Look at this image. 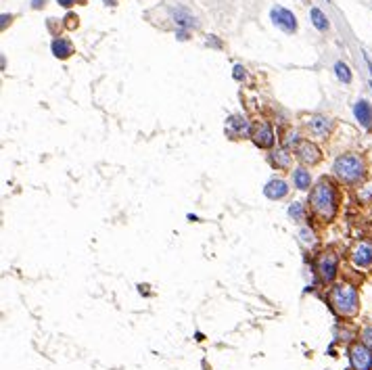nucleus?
Masks as SVG:
<instances>
[{
  "instance_id": "1",
  "label": "nucleus",
  "mask_w": 372,
  "mask_h": 370,
  "mask_svg": "<svg viewBox=\"0 0 372 370\" xmlns=\"http://www.w3.org/2000/svg\"><path fill=\"white\" fill-rule=\"evenodd\" d=\"M310 209L320 222H333L339 213L341 193L331 178H320L310 191Z\"/></svg>"
},
{
  "instance_id": "2",
  "label": "nucleus",
  "mask_w": 372,
  "mask_h": 370,
  "mask_svg": "<svg viewBox=\"0 0 372 370\" xmlns=\"http://www.w3.org/2000/svg\"><path fill=\"white\" fill-rule=\"evenodd\" d=\"M333 174L345 186H357L366 180V174H368L366 159L360 153H343V155L335 159Z\"/></svg>"
},
{
  "instance_id": "3",
  "label": "nucleus",
  "mask_w": 372,
  "mask_h": 370,
  "mask_svg": "<svg viewBox=\"0 0 372 370\" xmlns=\"http://www.w3.org/2000/svg\"><path fill=\"white\" fill-rule=\"evenodd\" d=\"M328 303L341 318H355L360 312V293L352 282H339L328 291Z\"/></svg>"
},
{
  "instance_id": "4",
  "label": "nucleus",
  "mask_w": 372,
  "mask_h": 370,
  "mask_svg": "<svg viewBox=\"0 0 372 370\" xmlns=\"http://www.w3.org/2000/svg\"><path fill=\"white\" fill-rule=\"evenodd\" d=\"M314 270H316V274H318L322 284L335 282L337 274H339V255H337L333 249L320 251L318 257H316V262H314Z\"/></svg>"
},
{
  "instance_id": "5",
  "label": "nucleus",
  "mask_w": 372,
  "mask_h": 370,
  "mask_svg": "<svg viewBox=\"0 0 372 370\" xmlns=\"http://www.w3.org/2000/svg\"><path fill=\"white\" fill-rule=\"evenodd\" d=\"M349 264L362 272L372 270V239H360L354 243L349 249Z\"/></svg>"
},
{
  "instance_id": "6",
  "label": "nucleus",
  "mask_w": 372,
  "mask_h": 370,
  "mask_svg": "<svg viewBox=\"0 0 372 370\" xmlns=\"http://www.w3.org/2000/svg\"><path fill=\"white\" fill-rule=\"evenodd\" d=\"M251 141L259 149H272L276 144V132L268 122H255L251 128Z\"/></svg>"
},
{
  "instance_id": "7",
  "label": "nucleus",
  "mask_w": 372,
  "mask_h": 370,
  "mask_svg": "<svg viewBox=\"0 0 372 370\" xmlns=\"http://www.w3.org/2000/svg\"><path fill=\"white\" fill-rule=\"evenodd\" d=\"M349 362L354 370H372V350L360 343H354L349 347Z\"/></svg>"
},
{
  "instance_id": "8",
  "label": "nucleus",
  "mask_w": 372,
  "mask_h": 370,
  "mask_svg": "<svg viewBox=\"0 0 372 370\" xmlns=\"http://www.w3.org/2000/svg\"><path fill=\"white\" fill-rule=\"evenodd\" d=\"M295 157H297L303 165H316V163H320V159H322V151H320V146L312 141H301L297 146H295Z\"/></svg>"
},
{
  "instance_id": "9",
  "label": "nucleus",
  "mask_w": 372,
  "mask_h": 370,
  "mask_svg": "<svg viewBox=\"0 0 372 370\" xmlns=\"http://www.w3.org/2000/svg\"><path fill=\"white\" fill-rule=\"evenodd\" d=\"M333 120L326 115H310L305 120V128L310 130V134L316 138H328L333 132Z\"/></svg>"
},
{
  "instance_id": "10",
  "label": "nucleus",
  "mask_w": 372,
  "mask_h": 370,
  "mask_svg": "<svg viewBox=\"0 0 372 370\" xmlns=\"http://www.w3.org/2000/svg\"><path fill=\"white\" fill-rule=\"evenodd\" d=\"M270 17L274 21V25L280 27V30L286 32V34H293L297 30V19H295V15L291 11L283 9V6H274V9L270 11Z\"/></svg>"
},
{
  "instance_id": "11",
  "label": "nucleus",
  "mask_w": 372,
  "mask_h": 370,
  "mask_svg": "<svg viewBox=\"0 0 372 370\" xmlns=\"http://www.w3.org/2000/svg\"><path fill=\"white\" fill-rule=\"evenodd\" d=\"M251 125L247 122V117L243 115H230L226 120V134L230 138H245V136H251Z\"/></svg>"
},
{
  "instance_id": "12",
  "label": "nucleus",
  "mask_w": 372,
  "mask_h": 370,
  "mask_svg": "<svg viewBox=\"0 0 372 370\" xmlns=\"http://www.w3.org/2000/svg\"><path fill=\"white\" fill-rule=\"evenodd\" d=\"M289 184L284 182V180H280V178H272L268 184L264 186V194L268 199H272V201H278V199H284L286 194H289Z\"/></svg>"
},
{
  "instance_id": "13",
  "label": "nucleus",
  "mask_w": 372,
  "mask_h": 370,
  "mask_svg": "<svg viewBox=\"0 0 372 370\" xmlns=\"http://www.w3.org/2000/svg\"><path fill=\"white\" fill-rule=\"evenodd\" d=\"M354 115H355V120L357 123L362 125L364 130H370L372 128V105L368 101H357L354 105Z\"/></svg>"
},
{
  "instance_id": "14",
  "label": "nucleus",
  "mask_w": 372,
  "mask_h": 370,
  "mask_svg": "<svg viewBox=\"0 0 372 370\" xmlns=\"http://www.w3.org/2000/svg\"><path fill=\"white\" fill-rule=\"evenodd\" d=\"M354 197L357 205H372V180H364L362 184H357Z\"/></svg>"
},
{
  "instance_id": "15",
  "label": "nucleus",
  "mask_w": 372,
  "mask_h": 370,
  "mask_svg": "<svg viewBox=\"0 0 372 370\" xmlns=\"http://www.w3.org/2000/svg\"><path fill=\"white\" fill-rule=\"evenodd\" d=\"M293 186L299 191H307L312 186V176L305 167H295L293 170Z\"/></svg>"
},
{
  "instance_id": "16",
  "label": "nucleus",
  "mask_w": 372,
  "mask_h": 370,
  "mask_svg": "<svg viewBox=\"0 0 372 370\" xmlns=\"http://www.w3.org/2000/svg\"><path fill=\"white\" fill-rule=\"evenodd\" d=\"M51 48H53V54H54V57H59V59H67L69 54L73 53L71 42L65 40V38H54Z\"/></svg>"
},
{
  "instance_id": "17",
  "label": "nucleus",
  "mask_w": 372,
  "mask_h": 370,
  "mask_svg": "<svg viewBox=\"0 0 372 370\" xmlns=\"http://www.w3.org/2000/svg\"><path fill=\"white\" fill-rule=\"evenodd\" d=\"M289 149H276V151H272V155H270V161L272 165H276V170H286V167L291 165V153H286Z\"/></svg>"
},
{
  "instance_id": "18",
  "label": "nucleus",
  "mask_w": 372,
  "mask_h": 370,
  "mask_svg": "<svg viewBox=\"0 0 372 370\" xmlns=\"http://www.w3.org/2000/svg\"><path fill=\"white\" fill-rule=\"evenodd\" d=\"M174 21H176V25H180L182 30L196 27V19H195L186 9H176V11H174Z\"/></svg>"
},
{
  "instance_id": "19",
  "label": "nucleus",
  "mask_w": 372,
  "mask_h": 370,
  "mask_svg": "<svg viewBox=\"0 0 372 370\" xmlns=\"http://www.w3.org/2000/svg\"><path fill=\"white\" fill-rule=\"evenodd\" d=\"M310 17H312V23L318 27L320 32L328 30V19H326V15H324V13H322L320 9H316V6H314V9L310 11Z\"/></svg>"
},
{
  "instance_id": "20",
  "label": "nucleus",
  "mask_w": 372,
  "mask_h": 370,
  "mask_svg": "<svg viewBox=\"0 0 372 370\" xmlns=\"http://www.w3.org/2000/svg\"><path fill=\"white\" fill-rule=\"evenodd\" d=\"M289 215L295 220V222H303L305 220V207L303 203H299V201H293L289 205Z\"/></svg>"
},
{
  "instance_id": "21",
  "label": "nucleus",
  "mask_w": 372,
  "mask_h": 370,
  "mask_svg": "<svg viewBox=\"0 0 372 370\" xmlns=\"http://www.w3.org/2000/svg\"><path fill=\"white\" fill-rule=\"evenodd\" d=\"M335 73H337V78H339L341 82H345V84L352 82V71H349V67L343 61L335 63Z\"/></svg>"
},
{
  "instance_id": "22",
  "label": "nucleus",
  "mask_w": 372,
  "mask_h": 370,
  "mask_svg": "<svg viewBox=\"0 0 372 370\" xmlns=\"http://www.w3.org/2000/svg\"><path fill=\"white\" fill-rule=\"evenodd\" d=\"M299 142H301L299 132L297 130H289L286 132V136H284V141H283V146L284 149H293V146H297Z\"/></svg>"
},
{
  "instance_id": "23",
  "label": "nucleus",
  "mask_w": 372,
  "mask_h": 370,
  "mask_svg": "<svg viewBox=\"0 0 372 370\" xmlns=\"http://www.w3.org/2000/svg\"><path fill=\"white\" fill-rule=\"evenodd\" d=\"M299 239H301V243H303L305 247H314L316 245V234L310 228H301L299 230Z\"/></svg>"
},
{
  "instance_id": "24",
  "label": "nucleus",
  "mask_w": 372,
  "mask_h": 370,
  "mask_svg": "<svg viewBox=\"0 0 372 370\" xmlns=\"http://www.w3.org/2000/svg\"><path fill=\"white\" fill-rule=\"evenodd\" d=\"M360 337H362V343L366 345V347H370V350H372V324H370V326H364Z\"/></svg>"
},
{
  "instance_id": "25",
  "label": "nucleus",
  "mask_w": 372,
  "mask_h": 370,
  "mask_svg": "<svg viewBox=\"0 0 372 370\" xmlns=\"http://www.w3.org/2000/svg\"><path fill=\"white\" fill-rule=\"evenodd\" d=\"M234 78H236V80H243V78H245V69H243V65H236V67H234Z\"/></svg>"
},
{
  "instance_id": "26",
  "label": "nucleus",
  "mask_w": 372,
  "mask_h": 370,
  "mask_svg": "<svg viewBox=\"0 0 372 370\" xmlns=\"http://www.w3.org/2000/svg\"><path fill=\"white\" fill-rule=\"evenodd\" d=\"M57 2H59L61 6H65V9H69L71 4H75V0H57Z\"/></svg>"
},
{
  "instance_id": "27",
  "label": "nucleus",
  "mask_w": 372,
  "mask_h": 370,
  "mask_svg": "<svg viewBox=\"0 0 372 370\" xmlns=\"http://www.w3.org/2000/svg\"><path fill=\"white\" fill-rule=\"evenodd\" d=\"M46 0H32V6L34 9H40V6H44Z\"/></svg>"
},
{
  "instance_id": "28",
  "label": "nucleus",
  "mask_w": 372,
  "mask_h": 370,
  "mask_svg": "<svg viewBox=\"0 0 372 370\" xmlns=\"http://www.w3.org/2000/svg\"><path fill=\"white\" fill-rule=\"evenodd\" d=\"M178 38H180V40H186V38H188L186 30H178Z\"/></svg>"
},
{
  "instance_id": "29",
  "label": "nucleus",
  "mask_w": 372,
  "mask_h": 370,
  "mask_svg": "<svg viewBox=\"0 0 372 370\" xmlns=\"http://www.w3.org/2000/svg\"><path fill=\"white\" fill-rule=\"evenodd\" d=\"M109 2H113V0H109Z\"/></svg>"
}]
</instances>
